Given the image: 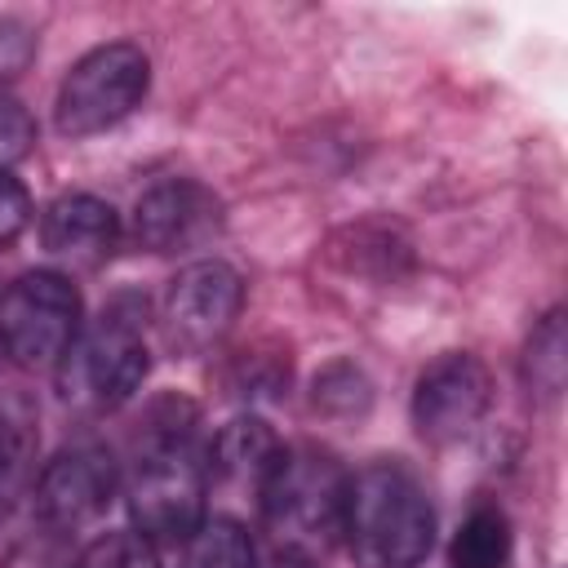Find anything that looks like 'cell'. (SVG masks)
<instances>
[{
  "label": "cell",
  "mask_w": 568,
  "mask_h": 568,
  "mask_svg": "<svg viewBox=\"0 0 568 568\" xmlns=\"http://www.w3.org/2000/svg\"><path fill=\"white\" fill-rule=\"evenodd\" d=\"M257 568H320L315 564V555H306V550H288V546H280L266 564H257Z\"/></svg>",
  "instance_id": "22"
},
{
  "label": "cell",
  "mask_w": 568,
  "mask_h": 568,
  "mask_svg": "<svg viewBox=\"0 0 568 568\" xmlns=\"http://www.w3.org/2000/svg\"><path fill=\"white\" fill-rule=\"evenodd\" d=\"M346 470L333 453L315 444H284L280 466L271 470L257 506L266 528L288 550H324L342 537V510H346Z\"/></svg>",
  "instance_id": "4"
},
{
  "label": "cell",
  "mask_w": 568,
  "mask_h": 568,
  "mask_svg": "<svg viewBox=\"0 0 568 568\" xmlns=\"http://www.w3.org/2000/svg\"><path fill=\"white\" fill-rule=\"evenodd\" d=\"M222 226V204L209 186L191 178L155 182L133 204V240L146 253H186L213 240Z\"/></svg>",
  "instance_id": "10"
},
{
  "label": "cell",
  "mask_w": 568,
  "mask_h": 568,
  "mask_svg": "<svg viewBox=\"0 0 568 568\" xmlns=\"http://www.w3.org/2000/svg\"><path fill=\"white\" fill-rule=\"evenodd\" d=\"M75 568H164V559L129 528V532H106L93 546H84Z\"/></svg>",
  "instance_id": "18"
},
{
  "label": "cell",
  "mask_w": 568,
  "mask_h": 568,
  "mask_svg": "<svg viewBox=\"0 0 568 568\" xmlns=\"http://www.w3.org/2000/svg\"><path fill=\"white\" fill-rule=\"evenodd\" d=\"M342 541L355 568H422L435 546V506L422 479L395 457L359 466L346 479Z\"/></svg>",
  "instance_id": "2"
},
{
  "label": "cell",
  "mask_w": 568,
  "mask_h": 568,
  "mask_svg": "<svg viewBox=\"0 0 568 568\" xmlns=\"http://www.w3.org/2000/svg\"><path fill=\"white\" fill-rule=\"evenodd\" d=\"M195 426L200 417L186 399H160L146 417L133 470L124 479L133 532L164 559V568L209 519V470Z\"/></svg>",
  "instance_id": "1"
},
{
  "label": "cell",
  "mask_w": 568,
  "mask_h": 568,
  "mask_svg": "<svg viewBox=\"0 0 568 568\" xmlns=\"http://www.w3.org/2000/svg\"><path fill=\"white\" fill-rule=\"evenodd\" d=\"M510 555H515V532H510L506 510L493 501L470 506V515L453 532L448 564L453 568H506Z\"/></svg>",
  "instance_id": "13"
},
{
  "label": "cell",
  "mask_w": 568,
  "mask_h": 568,
  "mask_svg": "<svg viewBox=\"0 0 568 568\" xmlns=\"http://www.w3.org/2000/svg\"><path fill=\"white\" fill-rule=\"evenodd\" d=\"M75 559H80L75 537L36 524L31 532H22V537L4 550L0 568H75Z\"/></svg>",
  "instance_id": "17"
},
{
  "label": "cell",
  "mask_w": 568,
  "mask_h": 568,
  "mask_svg": "<svg viewBox=\"0 0 568 568\" xmlns=\"http://www.w3.org/2000/svg\"><path fill=\"white\" fill-rule=\"evenodd\" d=\"M40 240L53 257H67V262H102L115 253L120 244V213L89 195V191H71V195H58L44 217H40Z\"/></svg>",
  "instance_id": "12"
},
{
  "label": "cell",
  "mask_w": 568,
  "mask_h": 568,
  "mask_svg": "<svg viewBox=\"0 0 568 568\" xmlns=\"http://www.w3.org/2000/svg\"><path fill=\"white\" fill-rule=\"evenodd\" d=\"M178 568H257V550L244 532V524H235L231 515H209L191 541L173 555Z\"/></svg>",
  "instance_id": "14"
},
{
  "label": "cell",
  "mask_w": 568,
  "mask_h": 568,
  "mask_svg": "<svg viewBox=\"0 0 568 568\" xmlns=\"http://www.w3.org/2000/svg\"><path fill=\"white\" fill-rule=\"evenodd\" d=\"M280 457H284V439L257 413L231 417L204 444V470H209V479L222 484V488H235V493H253V497H262V488H266L271 470L280 466Z\"/></svg>",
  "instance_id": "11"
},
{
  "label": "cell",
  "mask_w": 568,
  "mask_h": 568,
  "mask_svg": "<svg viewBox=\"0 0 568 568\" xmlns=\"http://www.w3.org/2000/svg\"><path fill=\"white\" fill-rule=\"evenodd\" d=\"M240 306H244L240 271L217 257H200L182 266L164 288V306H160L164 337L182 355H204L231 333Z\"/></svg>",
  "instance_id": "7"
},
{
  "label": "cell",
  "mask_w": 568,
  "mask_h": 568,
  "mask_svg": "<svg viewBox=\"0 0 568 568\" xmlns=\"http://www.w3.org/2000/svg\"><path fill=\"white\" fill-rule=\"evenodd\" d=\"M31 226V195L13 173H0V248H9Z\"/></svg>",
  "instance_id": "21"
},
{
  "label": "cell",
  "mask_w": 568,
  "mask_h": 568,
  "mask_svg": "<svg viewBox=\"0 0 568 568\" xmlns=\"http://www.w3.org/2000/svg\"><path fill=\"white\" fill-rule=\"evenodd\" d=\"M31 453H36L31 417H27L13 399H0V506H4V501L18 493V484L27 479Z\"/></svg>",
  "instance_id": "16"
},
{
  "label": "cell",
  "mask_w": 568,
  "mask_h": 568,
  "mask_svg": "<svg viewBox=\"0 0 568 568\" xmlns=\"http://www.w3.org/2000/svg\"><path fill=\"white\" fill-rule=\"evenodd\" d=\"M84 328V302L62 271H27L0 297V351L22 368H58Z\"/></svg>",
  "instance_id": "6"
},
{
  "label": "cell",
  "mask_w": 568,
  "mask_h": 568,
  "mask_svg": "<svg viewBox=\"0 0 568 568\" xmlns=\"http://www.w3.org/2000/svg\"><path fill=\"white\" fill-rule=\"evenodd\" d=\"M493 404V377L484 359L470 351L435 355L413 386V426L426 444H457L466 439Z\"/></svg>",
  "instance_id": "9"
},
{
  "label": "cell",
  "mask_w": 568,
  "mask_h": 568,
  "mask_svg": "<svg viewBox=\"0 0 568 568\" xmlns=\"http://www.w3.org/2000/svg\"><path fill=\"white\" fill-rule=\"evenodd\" d=\"M315 408L324 413H364L368 408V382L351 364H328L315 377Z\"/></svg>",
  "instance_id": "19"
},
{
  "label": "cell",
  "mask_w": 568,
  "mask_h": 568,
  "mask_svg": "<svg viewBox=\"0 0 568 568\" xmlns=\"http://www.w3.org/2000/svg\"><path fill=\"white\" fill-rule=\"evenodd\" d=\"M31 146H36V120H31V111L18 98L0 93V173H13V164L27 160Z\"/></svg>",
  "instance_id": "20"
},
{
  "label": "cell",
  "mask_w": 568,
  "mask_h": 568,
  "mask_svg": "<svg viewBox=\"0 0 568 568\" xmlns=\"http://www.w3.org/2000/svg\"><path fill=\"white\" fill-rule=\"evenodd\" d=\"M146 89H151V62L138 44L129 40L98 44L84 58H75L58 84V102H53L58 129L67 138L106 133L142 106Z\"/></svg>",
  "instance_id": "5"
},
{
  "label": "cell",
  "mask_w": 568,
  "mask_h": 568,
  "mask_svg": "<svg viewBox=\"0 0 568 568\" xmlns=\"http://www.w3.org/2000/svg\"><path fill=\"white\" fill-rule=\"evenodd\" d=\"M146 302L133 293L111 297L71 342L58 364V386L67 404L111 413L138 395L146 382Z\"/></svg>",
  "instance_id": "3"
},
{
  "label": "cell",
  "mask_w": 568,
  "mask_h": 568,
  "mask_svg": "<svg viewBox=\"0 0 568 568\" xmlns=\"http://www.w3.org/2000/svg\"><path fill=\"white\" fill-rule=\"evenodd\" d=\"M564 368H568V359H564V315L550 311V315H541V324L532 328V337L524 346V386L541 399H555L564 390Z\"/></svg>",
  "instance_id": "15"
},
{
  "label": "cell",
  "mask_w": 568,
  "mask_h": 568,
  "mask_svg": "<svg viewBox=\"0 0 568 568\" xmlns=\"http://www.w3.org/2000/svg\"><path fill=\"white\" fill-rule=\"evenodd\" d=\"M120 493V466L102 444H75L49 457L36 475V524L80 537Z\"/></svg>",
  "instance_id": "8"
}]
</instances>
